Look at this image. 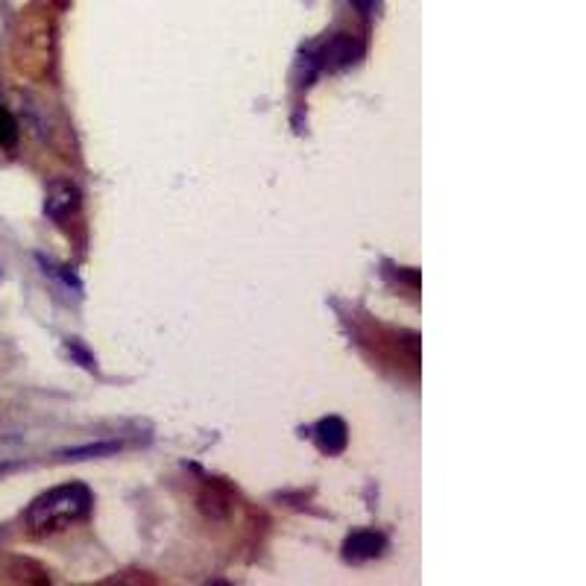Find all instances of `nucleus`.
I'll use <instances>...</instances> for the list:
<instances>
[{"label":"nucleus","mask_w":586,"mask_h":586,"mask_svg":"<svg viewBox=\"0 0 586 586\" xmlns=\"http://www.w3.org/2000/svg\"><path fill=\"white\" fill-rule=\"evenodd\" d=\"M91 507H94L91 490L85 484L71 481L38 496L27 507L24 522L30 534H56V531H65L68 525L85 519L91 513Z\"/></svg>","instance_id":"f257e3e1"},{"label":"nucleus","mask_w":586,"mask_h":586,"mask_svg":"<svg viewBox=\"0 0 586 586\" xmlns=\"http://www.w3.org/2000/svg\"><path fill=\"white\" fill-rule=\"evenodd\" d=\"M361 53H364V44L358 42V38H352L346 32H337V35H331L325 44H320L314 53H308L305 62L311 65V73L325 71V68L328 71H337V68L352 65Z\"/></svg>","instance_id":"f03ea898"},{"label":"nucleus","mask_w":586,"mask_h":586,"mask_svg":"<svg viewBox=\"0 0 586 586\" xmlns=\"http://www.w3.org/2000/svg\"><path fill=\"white\" fill-rule=\"evenodd\" d=\"M384 549H387L384 534H378V531H355L352 537H346V542H343V557L349 563H366V560L378 557Z\"/></svg>","instance_id":"7ed1b4c3"},{"label":"nucleus","mask_w":586,"mask_h":586,"mask_svg":"<svg viewBox=\"0 0 586 586\" xmlns=\"http://www.w3.org/2000/svg\"><path fill=\"white\" fill-rule=\"evenodd\" d=\"M80 208V191H76V185L71 182H53L50 191H47V200H44V211H47V217L56 220V223H62L71 211Z\"/></svg>","instance_id":"20e7f679"},{"label":"nucleus","mask_w":586,"mask_h":586,"mask_svg":"<svg viewBox=\"0 0 586 586\" xmlns=\"http://www.w3.org/2000/svg\"><path fill=\"white\" fill-rule=\"evenodd\" d=\"M314 440L320 446V452H325V455H340L343 448H346V443H349V428H346V422L340 417H325L314 428Z\"/></svg>","instance_id":"39448f33"},{"label":"nucleus","mask_w":586,"mask_h":586,"mask_svg":"<svg viewBox=\"0 0 586 586\" xmlns=\"http://www.w3.org/2000/svg\"><path fill=\"white\" fill-rule=\"evenodd\" d=\"M121 448V443H94V446H80V448H68L62 452L65 460H83V458H97V455H112Z\"/></svg>","instance_id":"423d86ee"},{"label":"nucleus","mask_w":586,"mask_h":586,"mask_svg":"<svg viewBox=\"0 0 586 586\" xmlns=\"http://www.w3.org/2000/svg\"><path fill=\"white\" fill-rule=\"evenodd\" d=\"M18 141V124L15 117L0 106V147H12Z\"/></svg>","instance_id":"0eeeda50"},{"label":"nucleus","mask_w":586,"mask_h":586,"mask_svg":"<svg viewBox=\"0 0 586 586\" xmlns=\"http://www.w3.org/2000/svg\"><path fill=\"white\" fill-rule=\"evenodd\" d=\"M355 6H358L364 15H376V9H378V0H355Z\"/></svg>","instance_id":"6e6552de"},{"label":"nucleus","mask_w":586,"mask_h":586,"mask_svg":"<svg viewBox=\"0 0 586 586\" xmlns=\"http://www.w3.org/2000/svg\"><path fill=\"white\" fill-rule=\"evenodd\" d=\"M4 469H6V466H0V472H4Z\"/></svg>","instance_id":"1a4fd4ad"}]
</instances>
